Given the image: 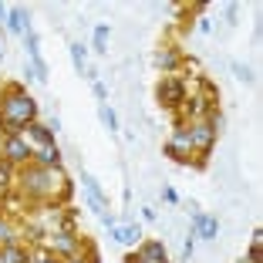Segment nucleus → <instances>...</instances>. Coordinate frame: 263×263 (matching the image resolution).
Returning a JSON list of instances; mask_svg holds the SVG:
<instances>
[{"label":"nucleus","instance_id":"obj_25","mask_svg":"<svg viewBox=\"0 0 263 263\" xmlns=\"http://www.w3.org/2000/svg\"><path fill=\"white\" fill-rule=\"evenodd\" d=\"M162 199H165V202H179L176 189H172V186H165V189H162Z\"/></svg>","mask_w":263,"mask_h":263},{"label":"nucleus","instance_id":"obj_16","mask_svg":"<svg viewBox=\"0 0 263 263\" xmlns=\"http://www.w3.org/2000/svg\"><path fill=\"white\" fill-rule=\"evenodd\" d=\"M7 24H10V31L14 34H24L31 24H27V10L24 7H14V10H7Z\"/></svg>","mask_w":263,"mask_h":263},{"label":"nucleus","instance_id":"obj_17","mask_svg":"<svg viewBox=\"0 0 263 263\" xmlns=\"http://www.w3.org/2000/svg\"><path fill=\"white\" fill-rule=\"evenodd\" d=\"M155 61H159V68L176 71V68H179V51H176V47H162V51L155 54Z\"/></svg>","mask_w":263,"mask_h":263},{"label":"nucleus","instance_id":"obj_15","mask_svg":"<svg viewBox=\"0 0 263 263\" xmlns=\"http://www.w3.org/2000/svg\"><path fill=\"white\" fill-rule=\"evenodd\" d=\"M0 256H4V263H31V260H34V256L27 253L24 247H17V243L4 247V250H0Z\"/></svg>","mask_w":263,"mask_h":263},{"label":"nucleus","instance_id":"obj_2","mask_svg":"<svg viewBox=\"0 0 263 263\" xmlns=\"http://www.w3.org/2000/svg\"><path fill=\"white\" fill-rule=\"evenodd\" d=\"M0 122H10V125H21L27 128L31 122H37V101L24 91V85H7L4 95H0Z\"/></svg>","mask_w":263,"mask_h":263},{"label":"nucleus","instance_id":"obj_26","mask_svg":"<svg viewBox=\"0 0 263 263\" xmlns=\"http://www.w3.org/2000/svg\"><path fill=\"white\" fill-rule=\"evenodd\" d=\"M31 263H58V256L54 253H41L37 260H31Z\"/></svg>","mask_w":263,"mask_h":263},{"label":"nucleus","instance_id":"obj_28","mask_svg":"<svg viewBox=\"0 0 263 263\" xmlns=\"http://www.w3.org/2000/svg\"><path fill=\"white\" fill-rule=\"evenodd\" d=\"M125 263H139V256H135V253H128V256H125Z\"/></svg>","mask_w":263,"mask_h":263},{"label":"nucleus","instance_id":"obj_23","mask_svg":"<svg viewBox=\"0 0 263 263\" xmlns=\"http://www.w3.org/2000/svg\"><path fill=\"white\" fill-rule=\"evenodd\" d=\"M91 91H95V98H98L101 105H105V98H108V91H105V85H101V81H91Z\"/></svg>","mask_w":263,"mask_h":263},{"label":"nucleus","instance_id":"obj_21","mask_svg":"<svg viewBox=\"0 0 263 263\" xmlns=\"http://www.w3.org/2000/svg\"><path fill=\"white\" fill-rule=\"evenodd\" d=\"M10 179H14V165H10L7 159H0V193L10 186Z\"/></svg>","mask_w":263,"mask_h":263},{"label":"nucleus","instance_id":"obj_1","mask_svg":"<svg viewBox=\"0 0 263 263\" xmlns=\"http://www.w3.org/2000/svg\"><path fill=\"white\" fill-rule=\"evenodd\" d=\"M61 189V199L71 196V182L61 176L58 169H41V165H27L21 172V193L31 196V199H51V196Z\"/></svg>","mask_w":263,"mask_h":263},{"label":"nucleus","instance_id":"obj_27","mask_svg":"<svg viewBox=\"0 0 263 263\" xmlns=\"http://www.w3.org/2000/svg\"><path fill=\"white\" fill-rule=\"evenodd\" d=\"M47 128H51V132L58 135V128H61V118H58V115H51V122H47Z\"/></svg>","mask_w":263,"mask_h":263},{"label":"nucleus","instance_id":"obj_3","mask_svg":"<svg viewBox=\"0 0 263 263\" xmlns=\"http://www.w3.org/2000/svg\"><path fill=\"white\" fill-rule=\"evenodd\" d=\"M189 139H193V148L206 159V155L213 152V145H216V128L209 125V118H196V122L189 125Z\"/></svg>","mask_w":263,"mask_h":263},{"label":"nucleus","instance_id":"obj_10","mask_svg":"<svg viewBox=\"0 0 263 263\" xmlns=\"http://www.w3.org/2000/svg\"><path fill=\"white\" fill-rule=\"evenodd\" d=\"M135 256H139V263H165V243L162 240H145V243H139Z\"/></svg>","mask_w":263,"mask_h":263},{"label":"nucleus","instance_id":"obj_31","mask_svg":"<svg viewBox=\"0 0 263 263\" xmlns=\"http://www.w3.org/2000/svg\"><path fill=\"white\" fill-rule=\"evenodd\" d=\"M165 263H169V260H165Z\"/></svg>","mask_w":263,"mask_h":263},{"label":"nucleus","instance_id":"obj_30","mask_svg":"<svg viewBox=\"0 0 263 263\" xmlns=\"http://www.w3.org/2000/svg\"><path fill=\"white\" fill-rule=\"evenodd\" d=\"M0 54H4V47H0Z\"/></svg>","mask_w":263,"mask_h":263},{"label":"nucleus","instance_id":"obj_4","mask_svg":"<svg viewBox=\"0 0 263 263\" xmlns=\"http://www.w3.org/2000/svg\"><path fill=\"white\" fill-rule=\"evenodd\" d=\"M155 95H159V105L162 108H182V101H186V85L179 81V78H162L159 81V88H155Z\"/></svg>","mask_w":263,"mask_h":263},{"label":"nucleus","instance_id":"obj_6","mask_svg":"<svg viewBox=\"0 0 263 263\" xmlns=\"http://www.w3.org/2000/svg\"><path fill=\"white\" fill-rule=\"evenodd\" d=\"M4 159H7L10 165L31 162V159H34V148L27 145V139H24V135H17V139H4Z\"/></svg>","mask_w":263,"mask_h":263},{"label":"nucleus","instance_id":"obj_29","mask_svg":"<svg viewBox=\"0 0 263 263\" xmlns=\"http://www.w3.org/2000/svg\"><path fill=\"white\" fill-rule=\"evenodd\" d=\"M4 17H7V7H4V4H0V21H4Z\"/></svg>","mask_w":263,"mask_h":263},{"label":"nucleus","instance_id":"obj_24","mask_svg":"<svg viewBox=\"0 0 263 263\" xmlns=\"http://www.w3.org/2000/svg\"><path fill=\"white\" fill-rule=\"evenodd\" d=\"M233 71H236V78H240V81H250V78H253L247 68H243V64H233Z\"/></svg>","mask_w":263,"mask_h":263},{"label":"nucleus","instance_id":"obj_20","mask_svg":"<svg viewBox=\"0 0 263 263\" xmlns=\"http://www.w3.org/2000/svg\"><path fill=\"white\" fill-rule=\"evenodd\" d=\"M108 27H105V24H101V27H95V51H98V54H108Z\"/></svg>","mask_w":263,"mask_h":263},{"label":"nucleus","instance_id":"obj_8","mask_svg":"<svg viewBox=\"0 0 263 263\" xmlns=\"http://www.w3.org/2000/svg\"><path fill=\"white\" fill-rule=\"evenodd\" d=\"M24 44H27V54H31V68L37 71V81H47V64H44V58H41V41L31 27L24 31Z\"/></svg>","mask_w":263,"mask_h":263},{"label":"nucleus","instance_id":"obj_5","mask_svg":"<svg viewBox=\"0 0 263 263\" xmlns=\"http://www.w3.org/2000/svg\"><path fill=\"white\" fill-rule=\"evenodd\" d=\"M189 152H193V139H189V125L179 122L176 125V135H172L169 142H165V155L169 159H176V162L186 165L189 162Z\"/></svg>","mask_w":263,"mask_h":263},{"label":"nucleus","instance_id":"obj_11","mask_svg":"<svg viewBox=\"0 0 263 263\" xmlns=\"http://www.w3.org/2000/svg\"><path fill=\"white\" fill-rule=\"evenodd\" d=\"M193 226H196V236H202V240H216L219 233L216 216H202V213H193Z\"/></svg>","mask_w":263,"mask_h":263},{"label":"nucleus","instance_id":"obj_18","mask_svg":"<svg viewBox=\"0 0 263 263\" xmlns=\"http://www.w3.org/2000/svg\"><path fill=\"white\" fill-rule=\"evenodd\" d=\"M71 61H74V71H78V74H85V71H88V51L78 44V41L71 44Z\"/></svg>","mask_w":263,"mask_h":263},{"label":"nucleus","instance_id":"obj_9","mask_svg":"<svg viewBox=\"0 0 263 263\" xmlns=\"http://www.w3.org/2000/svg\"><path fill=\"white\" fill-rule=\"evenodd\" d=\"M81 182H85V193H88V202H91V209L98 213V216H105V213H108V199H105V193H101L98 179L88 176V172H81Z\"/></svg>","mask_w":263,"mask_h":263},{"label":"nucleus","instance_id":"obj_13","mask_svg":"<svg viewBox=\"0 0 263 263\" xmlns=\"http://www.w3.org/2000/svg\"><path fill=\"white\" fill-rule=\"evenodd\" d=\"M27 135H31V139L37 142L41 148H54V132L47 128V125H41V122H31V125H27Z\"/></svg>","mask_w":263,"mask_h":263},{"label":"nucleus","instance_id":"obj_19","mask_svg":"<svg viewBox=\"0 0 263 263\" xmlns=\"http://www.w3.org/2000/svg\"><path fill=\"white\" fill-rule=\"evenodd\" d=\"M98 115H101V125H105L108 132H118V115L108 108V105H98Z\"/></svg>","mask_w":263,"mask_h":263},{"label":"nucleus","instance_id":"obj_14","mask_svg":"<svg viewBox=\"0 0 263 263\" xmlns=\"http://www.w3.org/2000/svg\"><path fill=\"white\" fill-rule=\"evenodd\" d=\"M34 162L41 169H61V148H41V152H34Z\"/></svg>","mask_w":263,"mask_h":263},{"label":"nucleus","instance_id":"obj_12","mask_svg":"<svg viewBox=\"0 0 263 263\" xmlns=\"http://www.w3.org/2000/svg\"><path fill=\"white\" fill-rule=\"evenodd\" d=\"M111 236H115L122 247H139L142 230H139V223H125V226H115V230H111Z\"/></svg>","mask_w":263,"mask_h":263},{"label":"nucleus","instance_id":"obj_7","mask_svg":"<svg viewBox=\"0 0 263 263\" xmlns=\"http://www.w3.org/2000/svg\"><path fill=\"white\" fill-rule=\"evenodd\" d=\"M47 247H51V253H54V256H68V260H74V256L81 253V240H78L74 233H64V230L54 233Z\"/></svg>","mask_w":263,"mask_h":263},{"label":"nucleus","instance_id":"obj_22","mask_svg":"<svg viewBox=\"0 0 263 263\" xmlns=\"http://www.w3.org/2000/svg\"><path fill=\"white\" fill-rule=\"evenodd\" d=\"M14 240H17V236H14V226H10L7 219H0V250H4V247H10Z\"/></svg>","mask_w":263,"mask_h":263}]
</instances>
